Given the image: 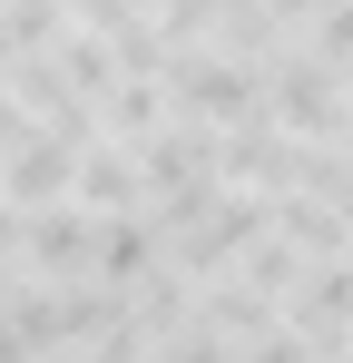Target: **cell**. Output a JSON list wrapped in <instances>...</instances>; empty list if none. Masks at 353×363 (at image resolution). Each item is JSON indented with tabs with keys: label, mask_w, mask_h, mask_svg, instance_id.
I'll list each match as a JSON object with an SVG mask.
<instances>
[{
	"label": "cell",
	"mask_w": 353,
	"mask_h": 363,
	"mask_svg": "<svg viewBox=\"0 0 353 363\" xmlns=\"http://www.w3.org/2000/svg\"><path fill=\"white\" fill-rule=\"evenodd\" d=\"M0 186H10V206H59V196L79 186V138H59V128H30V138L0 157Z\"/></svg>",
	"instance_id": "cell-1"
}]
</instances>
